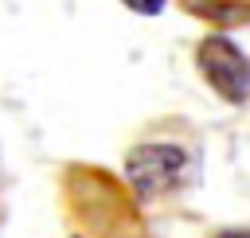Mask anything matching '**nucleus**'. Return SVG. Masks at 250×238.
Segmentation results:
<instances>
[{
	"instance_id": "obj_1",
	"label": "nucleus",
	"mask_w": 250,
	"mask_h": 238,
	"mask_svg": "<svg viewBox=\"0 0 250 238\" xmlns=\"http://www.w3.org/2000/svg\"><path fill=\"white\" fill-rule=\"evenodd\" d=\"M184 168H188V152L180 144H164V140L137 144L125 156V179L141 199H156V195L172 191L180 183Z\"/></svg>"
},
{
	"instance_id": "obj_2",
	"label": "nucleus",
	"mask_w": 250,
	"mask_h": 238,
	"mask_svg": "<svg viewBox=\"0 0 250 238\" xmlns=\"http://www.w3.org/2000/svg\"><path fill=\"white\" fill-rule=\"evenodd\" d=\"M195 62L203 70V78L211 82V90L219 98H227L230 105H246L250 98V66H246V55L223 39V35H207L195 51Z\"/></svg>"
},
{
	"instance_id": "obj_3",
	"label": "nucleus",
	"mask_w": 250,
	"mask_h": 238,
	"mask_svg": "<svg viewBox=\"0 0 250 238\" xmlns=\"http://www.w3.org/2000/svg\"><path fill=\"white\" fill-rule=\"evenodd\" d=\"M121 4H125V8H133L137 16H160L168 0H121Z\"/></svg>"
}]
</instances>
